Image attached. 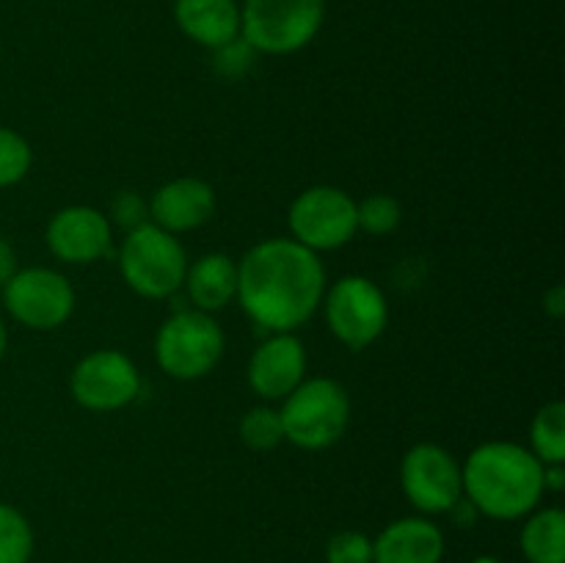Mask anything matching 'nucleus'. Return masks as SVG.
Masks as SVG:
<instances>
[{"instance_id": "nucleus-23", "label": "nucleus", "mask_w": 565, "mask_h": 563, "mask_svg": "<svg viewBox=\"0 0 565 563\" xmlns=\"http://www.w3.org/2000/svg\"><path fill=\"white\" fill-rule=\"evenodd\" d=\"M33 166V149L11 127H0V188H11L28 177Z\"/></svg>"}, {"instance_id": "nucleus-2", "label": "nucleus", "mask_w": 565, "mask_h": 563, "mask_svg": "<svg viewBox=\"0 0 565 563\" xmlns=\"http://www.w3.org/2000/svg\"><path fill=\"white\" fill-rule=\"evenodd\" d=\"M463 497L480 517L516 522L541 506L544 464L519 442L497 439L475 447L461 464Z\"/></svg>"}, {"instance_id": "nucleus-12", "label": "nucleus", "mask_w": 565, "mask_h": 563, "mask_svg": "<svg viewBox=\"0 0 565 563\" xmlns=\"http://www.w3.org/2000/svg\"><path fill=\"white\" fill-rule=\"evenodd\" d=\"M50 254L61 263L92 265L110 252L114 224L108 215L88 204H70L47 221L44 232Z\"/></svg>"}, {"instance_id": "nucleus-4", "label": "nucleus", "mask_w": 565, "mask_h": 563, "mask_svg": "<svg viewBox=\"0 0 565 563\" xmlns=\"http://www.w3.org/2000/svg\"><path fill=\"white\" fill-rule=\"evenodd\" d=\"M119 270L132 293L160 301V298L174 296L185 285V246L177 235L147 221L127 232L119 252Z\"/></svg>"}, {"instance_id": "nucleus-24", "label": "nucleus", "mask_w": 565, "mask_h": 563, "mask_svg": "<svg viewBox=\"0 0 565 563\" xmlns=\"http://www.w3.org/2000/svg\"><path fill=\"white\" fill-rule=\"evenodd\" d=\"M326 563H373V539L362 530H340L326 544Z\"/></svg>"}, {"instance_id": "nucleus-7", "label": "nucleus", "mask_w": 565, "mask_h": 563, "mask_svg": "<svg viewBox=\"0 0 565 563\" xmlns=\"http://www.w3.org/2000/svg\"><path fill=\"white\" fill-rule=\"evenodd\" d=\"M323 315L331 334L351 351H364L384 337L390 326V304L373 279L348 274L326 287Z\"/></svg>"}, {"instance_id": "nucleus-21", "label": "nucleus", "mask_w": 565, "mask_h": 563, "mask_svg": "<svg viewBox=\"0 0 565 563\" xmlns=\"http://www.w3.org/2000/svg\"><path fill=\"white\" fill-rule=\"evenodd\" d=\"M241 439L248 450L268 453L285 442V428H281V414L274 406H254L241 417Z\"/></svg>"}, {"instance_id": "nucleus-31", "label": "nucleus", "mask_w": 565, "mask_h": 563, "mask_svg": "<svg viewBox=\"0 0 565 563\" xmlns=\"http://www.w3.org/2000/svg\"><path fill=\"white\" fill-rule=\"evenodd\" d=\"M472 563H502V561H500V557H494V555H478Z\"/></svg>"}, {"instance_id": "nucleus-10", "label": "nucleus", "mask_w": 565, "mask_h": 563, "mask_svg": "<svg viewBox=\"0 0 565 563\" xmlns=\"http://www.w3.org/2000/svg\"><path fill=\"white\" fill-rule=\"evenodd\" d=\"M70 392L77 406L88 412H119L141 395V373L127 353L116 348H99L75 364L70 375Z\"/></svg>"}, {"instance_id": "nucleus-15", "label": "nucleus", "mask_w": 565, "mask_h": 563, "mask_svg": "<svg viewBox=\"0 0 565 563\" xmlns=\"http://www.w3.org/2000/svg\"><path fill=\"white\" fill-rule=\"evenodd\" d=\"M445 533L428 517H403L373 539V563H441Z\"/></svg>"}, {"instance_id": "nucleus-27", "label": "nucleus", "mask_w": 565, "mask_h": 563, "mask_svg": "<svg viewBox=\"0 0 565 563\" xmlns=\"http://www.w3.org/2000/svg\"><path fill=\"white\" fill-rule=\"evenodd\" d=\"M20 270V259H17V248L0 235V287Z\"/></svg>"}, {"instance_id": "nucleus-16", "label": "nucleus", "mask_w": 565, "mask_h": 563, "mask_svg": "<svg viewBox=\"0 0 565 563\" xmlns=\"http://www.w3.org/2000/svg\"><path fill=\"white\" fill-rule=\"evenodd\" d=\"M174 22L182 36L207 50L224 47L241 36L237 0H174Z\"/></svg>"}, {"instance_id": "nucleus-28", "label": "nucleus", "mask_w": 565, "mask_h": 563, "mask_svg": "<svg viewBox=\"0 0 565 563\" xmlns=\"http://www.w3.org/2000/svg\"><path fill=\"white\" fill-rule=\"evenodd\" d=\"M544 312L550 315L552 320L565 318V290L563 285H552L550 290L544 293Z\"/></svg>"}, {"instance_id": "nucleus-17", "label": "nucleus", "mask_w": 565, "mask_h": 563, "mask_svg": "<svg viewBox=\"0 0 565 563\" xmlns=\"http://www.w3.org/2000/svg\"><path fill=\"white\" fill-rule=\"evenodd\" d=\"M193 309L215 315L237 298V263L224 252L202 254L188 263L185 285Z\"/></svg>"}, {"instance_id": "nucleus-14", "label": "nucleus", "mask_w": 565, "mask_h": 563, "mask_svg": "<svg viewBox=\"0 0 565 563\" xmlns=\"http://www.w3.org/2000/svg\"><path fill=\"white\" fill-rule=\"evenodd\" d=\"M215 215V191L202 177H174L149 199V221L171 235L193 232Z\"/></svg>"}, {"instance_id": "nucleus-6", "label": "nucleus", "mask_w": 565, "mask_h": 563, "mask_svg": "<svg viewBox=\"0 0 565 563\" xmlns=\"http://www.w3.org/2000/svg\"><path fill=\"white\" fill-rule=\"evenodd\" d=\"M326 20V0H243L241 36L257 55H292L312 44Z\"/></svg>"}, {"instance_id": "nucleus-8", "label": "nucleus", "mask_w": 565, "mask_h": 563, "mask_svg": "<svg viewBox=\"0 0 565 563\" xmlns=\"http://www.w3.org/2000/svg\"><path fill=\"white\" fill-rule=\"evenodd\" d=\"M287 226L292 241L309 252H334L359 232L356 199L337 185H312L292 199Z\"/></svg>"}, {"instance_id": "nucleus-26", "label": "nucleus", "mask_w": 565, "mask_h": 563, "mask_svg": "<svg viewBox=\"0 0 565 563\" xmlns=\"http://www.w3.org/2000/svg\"><path fill=\"white\" fill-rule=\"evenodd\" d=\"M213 55H215V70H218L221 75L241 77L243 72L254 64V59H257V50H254L246 39L237 36V39H232V42H226L224 47L213 50Z\"/></svg>"}, {"instance_id": "nucleus-11", "label": "nucleus", "mask_w": 565, "mask_h": 563, "mask_svg": "<svg viewBox=\"0 0 565 563\" xmlns=\"http://www.w3.org/2000/svg\"><path fill=\"white\" fill-rule=\"evenodd\" d=\"M401 489L425 517L447 513L463 497L461 464L434 442H419L401 461Z\"/></svg>"}, {"instance_id": "nucleus-18", "label": "nucleus", "mask_w": 565, "mask_h": 563, "mask_svg": "<svg viewBox=\"0 0 565 563\" xmlns=\"http://www.w3.org/2000/svg\"><path fill=\"white\" fill-rule=\"evenodd\" d=\"M519 544L527 563H565V513L561 508H535L524 517Z\"/></svg>"}, {"instance_id": "nucleus-9", "label": "nucleus", "mask_w": 565, "mask_h": 563, "mask_svg": "<svg viewBox=\"0 0 565 563\" xmlns=\"http://www.w3.org/2000/svg\"><path fill=\"white\" fill-rule=\"evenodd\" d=\"M3 304L11 318L33 331H53L75 312V287L53 268H20L3 287Z\"/></svg>"}, {"instance_id": "nucleus-25", "label": "nucleus", "mask_w": 565, "mask_h": 563, "mask_svg": "<svg viewBox=\"0 0 565 563\" xmlns=\"http://www.w3.org/2000/svg\"><path fill=\"white\" fill-rule=\"evenodd\" d=\"M110 224L121 226V230H136V226L149 221V204L143 202L141 193L136 191H119L110 202Z\"/></svg>"}, {"instance_id": "nucleus-22", "label": "nucleus", "mask_w": 565, "mask_h": 563, "mask_svg": "<svg viewBox=\"0 0 565 563\" xmlns=\"http://www.w3.org/2000/svg\"><path fill=\"white\" fill-rule=\"evenodd\" d=\"M403 208L390 193H373V196L356 202V224L359 230L373 237L392 235L401 226Z\"/></svg>"}, {"instance_id": "nucleus-1", "label": "nucleus", "mask_w": 565, "mask_h": 563, "mask_svg": "<svg viewBox=\"0 0 565 563\" xmlns=\"http://www.w3.org/2000/svg\"><path fill=\"white\" fill-rule=\"evenodd\" d=\"M326 287L323 259L292 237H268L237 259V301L270 334L309 323Z\"/></svg>"}, {"instance_id": "nucleus-30", "label": "nucleus", "mask_w": 565, "mask_h": 563, "mask_svg": "<svg viewBox=\"0 0 565 563\" xmlns=\"http://www.w3.org/2000/svg\"><path fill=\"white\" fill-rule=\"evenodd\" d=\"M6 348H9V331H6L3 320H0V359L6 357Z\"/></svg>"}, {"instance_id": "nucleus-29", "label": "nucleus", "mask_w": 565, "mask_h": 563, "mask_svg": "<svg viewBox=\"0 0 565 563\" xmlns=\"http://www.w3.org/2000/svg\"><path fill=\"white\" fill-rule=\"evenodd\" d=\"M565 489V464H544V491L561 495Z\"/></svg>"}, {"instance_id": "nucleus-19", "label": "nucleus", "mask_w": 565, "mask_h": 563, "mask_svg": "<svg viewBox=\"0 0 565 563\" xmlns=\"http://www.w3.org/2000/svg\"><path fill=\"white\" fill-rule=\"evenodd\" d=\"M530 453L541 464H565V403L552 401L530 423Z\"/></svg>"}, {"instance_id": "nucleus-13", "label": "nucleus", "mask_w": 565, "mask_h": 563, "mask_svg": "<svg viewBox=\"0 0 565 563\" xmlns=\"http://www.w3.org/2000/svg\"><path fill=\"white\" fill-rule=\"evenodd\" d=\"M303 379H307V348L296 331L270 334L248 359V386L254 395L268 403L285 401Z\"/></svg>"}, {"instance_id": "nucleus-20", "label": "nucleus", "mask_w": 565, "mask_h": 563, "mask_svg": "<svg viewBox=\"0 0 565 563\" xmlns=\"http://www.w3.org/2000/svg\"><path fill=\"white\" fill-rule=\"evenodd\" d=\"M33 528L20 508L0 502V563H31Z\"/></svg>"}, {"instance_id": "nucleus-3", "label": "nucleus", "mask_w": 565, "mask_h": 563, "mask_svg": "<svg viewBox=\"0 0 565 563\" xmlns=\"http://www.w3.org/2000/svg\"><path fill=\"white\" fill-rule=\"evenodd\" d=\"M285 442L301 450H329L351 425V395L334 379H303L281 401Z\"/></svg>"}, {"instance_id": "nucleus-5", "label": "nucleus", "mask_w": 565, "mask_h": 563, "mask_svg": "<svg viewBox=\"0 0 565 563\" xmlns=\"http://www.w3.org/2000/svg\"><path fill=\"white\" fill-rule=\"evenodd\" d=\"M224 348V329L202 309H180L166 318L154 334L158 368L177 381H199L213 373Z\"/></svg>"}]
</instances>
